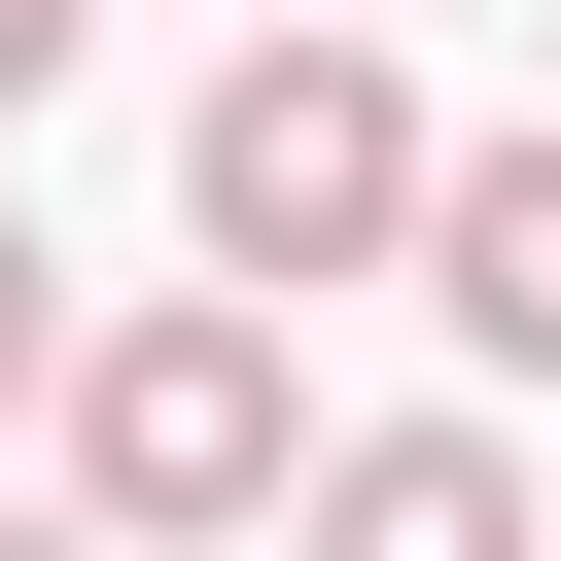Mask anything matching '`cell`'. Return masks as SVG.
<instances>
[{"label": "cell", "mask_w": 561, "mask_h": 561, "mask_svg": "<svg viewBox=\"0 0 561 561\" xmlns=\"http://www.w3.org/2000/svg\"><path fill=\"white\" fill-rule=\"evenodd\" d=\"M280 491H316L280 280H175V316H105V351H70V526H105V561H245Z\"/></svg>", "instance_id": "obj_1"}, {"label": "cell", "mask_w": 561, "mask_h": 561, "mask_svg": "<svg viewBox=\"0 0 561 561\" xmlns=\"http://www.w3.org/2000/svg\"><path fill=\"white\" fill-rule=\"evenodd\" d=\"M421 175H456V140H421V105H386V35H316V0H280V35L175 105L210 280H386V245H421Z\"/></svg>", "instance_id": "obj_2"}, {"label": "cell", "mask_w": 561, "mask_h": 561, "mask_svg": "<svg viewBox=\"0 0 561 561\" xmlns=\"http://www.w3.org/2000/svg\"><path fill=\"white\" fill-rule=\"evenodd\" d=\"M421 316H456V351H491V386H561V105H526V140H456V175H421Z\"/></svg>", "instance_id": "obj_3"}, {"label": "cell", "mask_w": 561, "mask_h": 561, "mask_svg": "<svg viewBox=\"0 0 561 561\" xmlns=\"http://www.w3.org/2000/svg\"><path fill=\"white\" fill-rule=\"evenodd\" d=\"M280 526H316V561H526V456H491V421H351Z\"/></svg>", "instance_id": "obj_4"}, {"label": "cell", "mask_w": 561, "mask_h": 561, "mask_svg": "<svg viewBox=\"0 0 561 561\" xmlns=\"http://www.w3.org/2000/svg\"><path fill=\"white\" fill-rule=\"evenodd\" d=\"M0 386H70V280H35V210H0Z\"/></svg>", "instance_id": "obj_5"}, {"label": "cell", "mask_w": 561, "mask_h": 561, "mask_svg": "<svg viewBox=\"0 0 561 561\" xmlns=\"http://www.w3.org/2000/svg\"><path fill=\"white\" fill-rule=\"evenodd\" d=\"M70 35H105V0H0V105H35V70H70Z\"/></svg>", "instance_id": "obj_6"}, {"label": "cell", "mask_w": 561, "mask_h": 561, "mask_svg": "<svg viewBox=\"0 0 561 561\" xmlns=\"http://www.w3.org/2000/svg\"><path fill=\"white\" fill-rule=\"evenodd\" d=\"M0 561H105V526H0Z\"/></svg>", "instance_id": "obj_7"}]
</instances>
